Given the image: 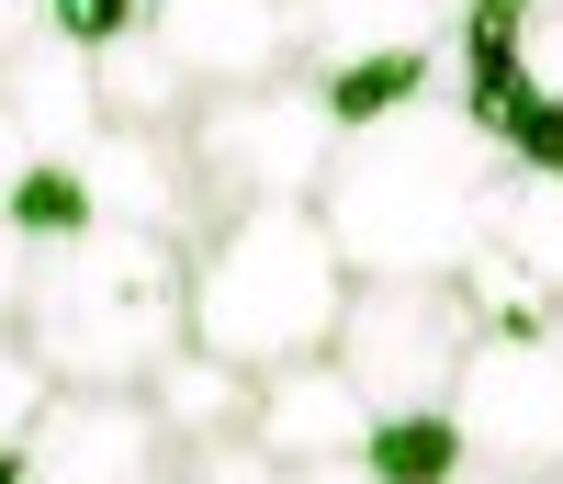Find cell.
<instances>
[{
  "label": "cell",
  "mask_w": 563,
  "mask_h": 484,
  "mask_svg": "<svg viewBox=\"0 0 563 484\" xmlns=\"http://www.w3.org/2000/svg\"><path fill=\"white\" fill-rule=\"evenodd\" d=\"M496 169H507L496 135L462 113L451 79H440L429 102L339 135V158H327V180H316V215H327V237H339L350 282H462Z\"/></svg>",
  "instance_id": "6da1fadb"
},
{
  "label": "cell",
  "mask_w": 563,
  "mask_h": 484,
  "mask_svg": "<svg viewBox=\"0 0 563 484\" xmlns=\"http://www.w3.org/2000/svg\"><path fill=\"white\" fill-rule=\"evenodd\" d=\"M12 338L79 395H147V372L192 338V249L147 226L45 237Z\"/></svg>",
  "instance_id": "7a4b0ae2"
},
{
  "label": "cell",
  "mask_w": 563,
  "mask_h": 484,
  "mask_svg": "<svg viewBox=\"0 0 563 484\" xmlns=\"http://www.w3.org/2000/svg\"><path fill=\"white\" fill-rule=\"evenodd\" d=\"M350 316V260L316 204H238L192 237V350L282 372L316 361Z\"/></svg>",
  "instance_id": "3957f363"
},
{
  "label": "cell",
  "mask_w": 563,
  "mask_h": 484,
  "mask_svg": "<svg viewBox=\"0 0 563 484\" xmlns=\"http://www.w3.org/2000/svg\"><path fill=\"white\" fill-rule=\"evenodd\" d=\"M180 158H192L203 226L238 204H316L327 158H339V113H327V90L305 68L249 79V90H203L192 124H180Z\"/></svg>",
  "instance_id": "277c9868"
},
{
  "label": "cell",
  "mask_w": 563,
  "mask_h": 484,
  "mask_svg": "<svg viewBox=\"0 0 563 484\" xmlns=\"http://www.w3.org/2000/svg\"><path fill=\"white\" fill-rule=\"evenodd\" d=\"M474 338L485 327L462 305V282H350V316L327 338V361L372 395V417H406V406H451Z\"/></svg>",
  "instance_id": "5b68a950"
},
{
  "label": "cell",
  "mask_w": 563,
  "mask_h": 484,
  "mask_svg": "<svg viewBox=\"0 0 563 484\" xmlns=\"http://www.w3.org/2000/svg\"><path fill=\"white\" fill-rule=\"evenodd\" d=\"M451 428L462 451L496 462V473H563V350L541 327H485L462 350V383H451Z\"/></svg>",
  "instance_id": "8992f818"
},
{
  "label": "cell",
  "mask_w": 563,
  "mask_h": 484,
  "mask_svg": "<svg viewBox=\"0 0 563 484\" xmlns=\"http://www.w3.org/2000/svg\"><path fill=\"white\" fill-rule=\"evenodd\" d=\"M462 305H474V327H541L563 305V180L496 169L474 260H462Z\"/></svg>",
  "instance_id": "52a82bcc"
},
{
  "label": "cell",
  "mask_w": 563,
  "mask_h": 484,
  "mask_svg": "<svg viewBox=\"0 0 563 484\" xmlns=\"http://www.w3.org/2000/svg\"><path fill=\"white\" fill-rule=\"evenodd\" d=\"M23 484H180V440L147 417V395H79L57 383L23 428Z\"/></svg>",
  "instance_id": "ba28073f"
},
{
  "label": "cell",
  "mask_w": 563,
  "mask_h": 484,
  "mask_svg": "<svg viewBox=\"0 0 563 484\" xmlns=\"http://www.w3.org/2000/svg\"><path fill=\"white\" fill-rule=\"evenodd\" d=\"M147 34L169 45V68L192 90H249L305 68L294 57V0H147Z\"/></svg>",
  "instance_id": "9c48e42d"
},
{
  "label": "cell",
  "mask_w": 563,
  "mask_h": 484,
  "mask_svg": "<svg viewBox=\"0 0 563 484\" xmlns=\"http://www.w3.org/2000/svg\"><path fill=\"white\" fill-rule=\"evenodd\" d=\"M68 169H79V191H90V226H147V237H180V249L203 237V191H192V158H180V135L102 124Z\"/></svg>",
  "instance_id": "30bf717a"
},
{
  "label": "cell",
  "mask_w": 563,
  "mask_h": 484,
  "mask_svg": "<svg viewBox=\"0 0 563 484\" xmlns=\"http://www.w3.org/2000/svg\"><path fill=\"white\" fill-rule=\"evenodd\" d=\"M249 440L271 462H339V451L372 440V395L327 350L316 361H282V372H260V395H249Z\"/></svg>",
  "instance_id": "8fae6325"
},
{
  "label": "cell",
  "mask_w": 563,
  "mask_h": 484,
  "mask_svg": "<svg viewBox=\"0 0 563 484\" xmlns=\"http://www.w3.org/2000/svg\"><path fill=\"white\" fill-rule=\"evenodd\" d=\"M0 113L23 124L34 158H79L90 135H102V90H90V45H68L57 23H45L34 45H12L0 57Z\"/></svg>",
  "instance_id": "7c38bea8"
},
{
  "label": "cell",
  "mask_w": 563,
  "mask_h": 484,
  "mask_svg": "<svg viewBox=\"0 0 563 484\" xmlns=\"http://www.w3.org/2000/svg\"><path fill=\"white\" fill-rule=\"evenodd\" d=\"M462 0H294V57L361 68V57H440Z\"/></svg>",
  "instance_id": "4fadbf2b"
},
{
  "label": "cell",
  "mask_w": 563,
  "mask_h": 484,
  "mask_svg": "<svg viewBox=\"0 0 563 484\" xmlns=\"http://www.w3.org/2000/svg\"><path fill=\"white\" fill-rule=\"evenodd\" d=\"M249 395H260V372L192 350V338H180V350L147 372V417L169 428L180 451H192V440H238V428H249Z\"/></svg>",
  "instance_id": "5bb4252c"
},
{
  "label": "cell",
  "mask_w": 563,
  "mask_h": 484,
  "mask_svg": "<svg viewBox=\"0 0 563 484\" xmlns=\"http://www.w3.org/2000/svg\"><path fill=\"white\" fill-rule=\"evenodd\" d=\"M90 90H102V124H147V135H180L192 102H203V90L169 68V45L147 23L113 34V45H90Z\"/></svg>",
  "instance_id": "9a60e30c"
},
{
  "label": "cell",
  "mask_w": 563,
  "mask_h": 484,
  "mask_svg": "<svg viewBox=\"0 0 563 484\" xmlns=\"http://www.w3.org/2000/svg\"><path fill=\"white\" fill-rule=\"evenodd\" d=\"M305 79L327 90V113H339V135H350V124H384L406 102H429V90L451 79V57H361V68H305Z\"/></svg>",
  "instance_id": "2e32d148"
},
{
  "label": "cell",
  "mask_w": 563,
  "mask_h": 484,
  "mask_svg": "<svg viewBox=\"0 0 563 484\" xmlns=\"http://www.w3.org/2000/svg\"><path fill=\"white\" fill-rule=\"evenodd\" d=\"M361 462H372V484H451V473L474 462V451H462L451 406H406V417H372Z\"/></svg>",
  "instance_id": "e0dca14e"
},
{
  "label": "cell",
  "mask_w": 563,
  "mask_h": 484,
  "mask_svg": "<svg viewBox=\"0 0 563 484\" xmlns=\"http://www.w3.org/2000/svg\"><path fill=\"white\" fill-rule=\"evenodd\" d=\"M12 226L34 237V249H45V237H79V226H90L79 169H68V158H34V169H23V191H12Z\"/></svg>",
  "instance_id": "ac0fdd59"
},
{
  "label": "cell",
  "mask_w": 563,
  "mask_h": 484,
  "mask_svg": "<svg viewBox=\"0 0 563 484\" xmlns=\"http://www.w3.org/2000/svg\"><path fill=\"white\" fill-rule=\"evenodd\" d=\"M496 158H507V169H530V180H563V102H541V90H530V102L507 113Z\"/></svg>",
  "instance_id": "d6986e66"
},
{
  "label": "cell",
  "mask_w": 563,
  "mask_h": 484,
  "mask_svg": "<svg viewBox=\"0 0 563 484\" xmlns=\"http://www.w3.org/2000/svg\"><path fill=\"white\" fill-rule=\"evenodd\" d=\"M45 395H57V372H45L23 338H0V451H23V428L45 417Z\"/></svg>",
  "instance_id": "ffe728a7"
},
{
  "label": "cell",
  "mask_w": 563,
  "mask_h": 484,
  "mask_svg": "<svg viewBox=\"0 0 563 484\" xmlns=\"http://www.w3.org/2000/svg\"><path fill=\"white\" fill-rule=\"evenodd\" d=\"M45 23H57L68 45H113V34L147 23V0H45Z\"/></svg>",
  "instance_id": "44dd1931"
},
{
  "label": "cell",
  "mask_w": 563,
  "mask_h": 484,
  "mask_svg": "<svg viewBox=\"0 0 563 484\" xmlns=\"http://www.w3.org/2000/svg\"><path fill=\"white\" fill-rule=\"evenodd\" d=\"M519 57H530L541 102H563V0H530V45H519Z\"/></svg>",
  "instance_id": "7402d4cb"
},
{
  "label": "cell",
  "mask_w": 563,
  "mask_h": 484,
  "mask_svg": "<svg viewBox=\"0 0 563 484\" xmlns=\"http://www.w3.org/2000/svg\"><path fill=\"white\" fill-rule=\"evenodd\" d=\"M23 282H34V237H23L12 215H0V338L23 327Z\"/></svg>",
  "instance_id": "603a6c76"
},
{
  "label": "cell",
  "mask_w": 563,
  "mask_h": 484,
  "mask_svg": "<svg viewBox=\"0 0 563 484\" xmlns=\"http://www.w3.org/2000/svg\"><path fill=\"white\" fill-rule=\"evenodd\" d=\"M271 484H372V462L361 451H339V462H282Z\"/></svg>",
  "instance_id": "cb8c5ba5"
},
{
  "label": "cell",
  "mask_w": 563,
  "mask_h": 484,
  "mask_svg": "<svg viewBox=\"0 0 563 484\" xmlns=\"http://www.w3.org/2000/svg\"><path fill=\"white\" fill-rule=\"evenodd\" d=\"M23 169H34V147H23V124L0 113V215H12V191H23Z\"/></svg>",
  "instance_id": "d4e9b609"
},
{
  "label": "cell",
  "mask_w": 563,
  "mask_h": 484,
  "mask_svg": "<svg viewBox=\"0 0 563 484\" xmlns=\"http://www.w3.org/2000/svg\"><path fill=\"white\" fill-rule=\"evenodd\" d=\"M45 34V0H0V57H12V45H34Z\"/></svg>",
  "instance_id": "484cf974"
},
{
  "label": "cell",
  "mask_w": 563,
  "mask_h": 484,
  "mask_svg": "<svg viewBox=\"0 0 563 484\" xmlns=\"http://www.w3.org/2000/svg\"><path fill=\"white\" fill-rule=\"evenodd\" d=\"M451 484H541V473H496V462H462Z\"/></svg>",
  "instance_id": "4316f807"
},
{
  "label": "cell",
  "mask_w": 563,
  "mask_h": 484,
  "mask_svg": "<svg viewBox=\"0 0 563 484\" xmlns=\"http://www.w3.org/2000/svg\"><path fill=\"white\" fill-rule=\"evenodd\" d=\"M541 338H552V350H563V305H552V316H541Z\"/></svg>",
  "instance_id": "83f0119b"
},
{
  "label": "cell",
  "mask_w": 563,
  "mask_h": 484,
  "mask_svg": "<svg viewBox=\"0 0 563 484\" xmlns=\"http://www.w3.org/2000/svg\"><path fill=\"white\" fill-rule=\"evenodd\" d=\"M552 484H563V473H552Z\"/></svg>",
  "instance_id": "f1b7e54d"
}]
</instances>
